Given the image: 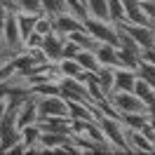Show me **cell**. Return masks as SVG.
<instances>
[{
  "instance_id": "obj_1",
  "label": "cell",
  "mask_w": 155,
  "mask_h": 155,
  "mask_svg": "<svg viewBox=\"0 0 155 155\" xmlns=\"http://www.w3.org/2000/svg\"><path fill=\"white\" fill-rule=\"evenodd\" d=\"M99 125H101V132H104V136H106L108 146L113 148V153H132L129 139H127V127L122 125L120 117L99 115Z\"/></svg>"
},
{
  "instance_id": "obj_2",
  "label": "cell",
  "mask_w": 155,
  "mask_h": 155,
  "mask_svg": "<svg viewBox=\"0 0 155 155\" xmlns=\"http://www.w3.org/2000/svg\"><path fill=\"white\" fill-rule=\"evenodd\" d=\"M108 101H110V106L117 110V115L148 110V108H146V104L136 97L134 92H125V89H113V92L108 94Z\"/></svg>"
},
{
  "instance_id": "obj_3",
  "label": "cell",
  "mask_w": 155,
  "mask_h": 155,
  "mask_svg": "<svg viewBox=\"0 0 155 155\" xmlns=\"http://www.w3.org/2000/svg\"><path fill=\"white\" fill-rule=\"evenodd\" d=\"M85 31H87L97 42H108V45H115L117 47V26L113 21L85 17Z\"/></svg>"
},
{
  "instance_id": "obj_4",
  "label": "cell",
  "mask_w": 155,
  "mask_h": 155,
  "mask_svg": "<svg viewBox=\"0 0 155 155\" xmlns=\"http://www.w3.org/2000/svg\"><path fill=\"white\" fill-rule=\"evenodd\" d=\"M120 28L125 31L141 49H155V26L153 24L141 26V24H129V21H125V24H120Z\"/></svg>"
},
{
  "instance_id": "obj_5",
  "label": "cell",
  "mask_w": 155,
  "mask_h": 155,
  "mask_svg": "<svg viewBox=\"0 0 155 155\" xmlns=\"http://www.w3.org/2000/svg\"><path fill=\"white\" fill-rule=\"evenodd\" d=\"M38 115L40 117H68V101L61 94H52V97H38Z\"/></svg>"
},
{
  "instance_id": "obj_6",
  "label": "cell",
  "mask_w": 155,
  "mask_h": 155,
  "mask_svg": "<svg viewBox=\"0 0 155 155\" xmlns=\"http://www.w3.org/2000/svg\"><path fill=\"white\" fill-rule=\"evenodd\" d=\"M2 42L17 52L21 49V33H19V24H17V12L14 10H7L5 17H2Z\"/></svg>"
},
{
  "instance_id": "obj_7",
  "label": "cell",
  "mask_w": 155,
  "mask_h": 155,
  "mask_svg": "<svg viewBox=\"0 0 155 155\" xmlns=\"http://www.w3.org/2000/svg\"><path fill=\"white\" fill-rule=\"evenodd\" d=\"M64 40H66V35H61L57 31L42 35L40 49H42V54H45L47 61H59V59H61V54H64Z\"/></svg>"
},
{
  "instance_id": "obj_8",
  "label": "cell",
  "mask_w": 155,
  "mask_h": 155,
  "mask_svg": "<svg viewBox=\"0 0 155 155\" xmlns=\"http://www.w3.org/2000/svg\"><path fill=\"white\" fill-rule=\"evenodd\" d=\"M54 28L57 33L61 35H71V33H75V31H82L85 28V21L75 17V14H71V12L61 10L59 14H54Z\"/></svg>"
},
{
  "instance_id": "obj_9",
  "label": "cell",
  "mask_w": 155,
  "mask_h": 155,
  "mask_svg": "<svg viewBox=\"0 0 155 155\" xmlns=\"http://www.w3.org/2000/svg\"><path fill=\"white\" fill-rule=\"evenodd\" d=\"M38 120H40L38 104H35V97L31 94L24 104L17 106V129H21V127H26V125H33V122H38Z\"/></svg>"
},
{
  "instance_id": "obj_10",
  "label": "cell",
  "mask_w": 155,
  "mask_h": 155,
  "mask_svg": "<svg viewBox=\"0 0 155 155\" xmlns=\"http://www.w3.org/2000/svg\"><path fill=\"white\" fill-rule=\"evenodd\" d=\"M134 82H136V71L134 68H125V66H115L113 68V89L132 92Z\"/></svg>"
},
{
  "instance_id": "obj_11",
  "label": "cell",
  "mask_w": 155,
  "mask_h": 155,
  "mask_svg": "<svg viewBox=\"0 0 155 155\" xmlns=\"http://www.w3.org/2000/svg\"><path fill=\"white\" fill-rule=\"evenodd\" d=\"M94 54H97V59H99V66H108V68L120 66V61H117V47H115V45L99 42L97 47H94Z\"/></svg>"
},
{
  "instance_id": "obj_12",
  "label": "cell",
  "mask_w": 155,
  "mask_h": 155,
  "mask_svg": "<svg viewBox=\"0 0 155 155\" xmlns=\"http://www.w3.org/2000/svg\"><path fill=\"white\" fill-rule=\"evenodd\" d=\"M127 139H129L132 153H155L153 141H150L143 132H139V129H127Z\"/></svg>"
},
{
  "instance_id": "obj_13",
  "label": "cell",
  "mask_w": 155,
  "mask_h": 155,
  "mask_svg": "<svg viewBox=\"0 0 155 155\" xmlns=\"http://www.w3.org/2000/svg\"><path fill=\"white\" fill-rule=\"evenodd\" d=\"M38 125L42 132H64V134H73V129H71V117H40Z\"/></svg>"
},
{
  "instance_id": "obj_14",
  "label": "cell",
  "mask_w": 155,
  "mask_h": 155,
  "mask_svg": "<svg viewBox=\"0 0 155 155\" xmlns=\"http://www.w3.org/2000/svg\"><path fill=\"white\" fill-rule=\"evenodd\" d=\"M54 66H57L61 78H80V73H82L80 64H78L73 57H61L59 61H54Z\"/></svg>"
},
{
  "instance_id": "obj_15",
  "label": "cell",
  "mask_w": 155,
  "mask_h": 155,
  "mask_svg": "<svg viewBox=\"0 0 155 155\" xmlns=\"http://www.w3.org/2000/svg\"><path fill=\"white\" fill-rule=\"evenodd\" d=\"M132 92L143 101L146 108H148V113H150V106H153V99H155V89L150 87L146 80H141V78L136 75V82H134V87H132Z\"/></svg>"
},
{
  "instance_id": "obj_16",
  "label": "cell",
  "mask_w": 155,
  "mask_h": 155,
  "mask_svg": "<svg viewBox=\"0 0 155 155\" xmlns=\"http://www.w3.org/2000/svg\"><path fill=\"white\" fill-rule=\"evenodd\" d=\"M73 59L80 64V68H82V71H94V73H97L99 68H101V66H99L97 54H94V49H80Z\"/></svg>"
},
{
  "instance_id": "obj_17",
  "label": "cell",
  "mask_w": 155,
  "mask_h": 155,
  "mask_svg": "<svg viewBox=\"0 0 155 155\" xmlns=\"http://www.w3.org/2000/svg\"><path fill=\"white\" fill-rule=\"evenodd\" d=\"M148 117H150V113L141 110V113H125V115H120V120L127 129H141L143 125H148Z\"/></svg>"
},
{
  "instance_id": "obj_18",
  "label": "cell",
  "mask_w": 155,
  "mask_h": 155,
  "mask_svg": "<svg viewBox=\"0 0 155 155\" xmlns=\"http://www.w3.org/2000/svg\"><path fill=\"white\" fill-rule=\"evenodd\" d=\"M40 134H42V129H40L38 122H33V125H26V127H21L19 129V136H21V141L26 143V148L31 150V146H35L40 141Z\"/></svg>"
},
{
  "instance_id": "obj_19",
  "label": "cell",
  "mask_w": 155,
  "mask_h": 155,
  "mask_svg": "<svg viewBox=\"0 0 155 155\" xmlns=\"http://www.w3.org/2000/svg\"><path fill=\"white\" fill-rule=\"evenodd\" d=\"M108 19L113 21L115 26H120V24L127 21V10L120 0H108Z\"/></svg>"
},
{
  "instance_id": "obj_20",
  "label": "cell",
  "mask_w": 155,
  "mask_h": 155,
  "mask_svg": "<svg viewBox=\"0 0 155 155\" xmlns=\"http://www.w3.org/2000/svg\"><path fill=\"white\" fill-rule=\"evenodd\" d=\"M35 17L38 14H28V12H17V24H19V33H21V42L31 35L33 31V24H35Z\"/></svg>"
},
{
  "instance_id": "obj_21",
  "label": "cell",
  "mask_w": 155,
  "mask_h": 155,
  "mask_svg": "<svg viewBox=\"0 0 155 155\" xmlns=\"http://www.w3.org/2000/svg\"><path fill=\"white\" fill-rule=\"evenodd\" d=\"M66 38H68V40H73V42H75L80 49H94V47L99 45V42L92 38V35H89L85 28H82V31H75V33H71V35H66Z\"/></svg>"
},
{
  "instance_id": "obj_22",
  "label": "cell",
  "mask_w": 155,
  "mask_h": 155,
  "mask_svg": "<svg viewBox=\"0 0 155 155\" xmlns=\"http://www.w3.org/2000/svg\"><path fill=\"white\" fill-rule=\"evenodd\" d=\"M33 31L40 33V35H47V33H52V31H57V28H54V17H49V14H45V12H40L38 17H35Z\"/></svg>"
},
{
  "instance_id": "obj_23",
  "label": "cell",
  "mask_w": 155,
  "mask_h": 155,
  "mask_svg": "<svg viewBox=\"0 0 155 155\" xmlns=\"http://www.w3.org/2000/svg\"><path fill=\"white\" fill-rule=\"evenodd\" d=\"M136 75L141 78V80H146V82L155 89V64H150V61H141V64L136 66Z\"/></svg>"
},
{
  "instance_id": "obj_24",
  "label": "cell",
  "mask_w": 155,
  "mask_h": 155,
  "mask_svg": "<svg viewBox=\"0 0 155 155\" xmlns=\"http://www.w3.org/2000/svg\"><path fill=\"white\" fill-rule=\"evenodd\" d=\"M17 12H28V14H40L42 12V5L40 0H12Z\"/></svg>"
},
{
  "instance_id": "obj_25",
  "label": "cell",
  "mask_w": 155,
  "mask_h": 155,
  "mask_svg": "<svg viewBox=\"0 0 155 155\" xmlns=\"http://www.w3.org/2000/svg\"><path fill=\"white\" fill-rule=\"evenodd\" d=\"M17 75L14 73V68H12V64L7 61V59H0V85H7V82H12V78Z\"/></svg>"
},
{
  "instance_id": "obj_26",
  "label": "cell",
  "mask_w": 155,
  "mask_h": 155,
  "mask_svg": "<svg viewBox=\"0 0 155 155\" xmlns=\"http://www.w3.org/2000/svg\"><path fill=\"white\" fill-rule=\"evenodd\" d=\"M40 5H42V12L49 14V17H54L59 12L64 10V2L61 0H40Z\"/></svg>"
},
{
  "instance_id": "obj_27",
  "label": "cell",
  "mask_w": 155,
  "mask_h": 155,
  "mask_svg": "<svg viewBox=\"0 0 155 155\" xmlns=\"http://www.w3.org/2000/svg\"><path fill=\"white\" fill-rule=\"evenodd\" d=\"M78 52H80V47H78L75 42H73V40H64V54H61V57H75Z\"/></svg>"
},
{
  "instance_id": "obj_28",
  "label": "cell",
  "mask_w": 155,
  "mask_h": 155,
  "mask_svg": "<svg viewBox=\"0 0 155 155\" xmlns=\"http://www.w3.org/2000/svg\"><path fill=\"white\" fill-rule=\"evenodd\" d=\"M5 108H7V97H5V99H0V117L5 115Z\"/></svg>"
},
{
  "instance_id": "obj_29",
  "label": "cell",
  "mask_w": 155,
  "mask_h": 155,
  "mask_svg": "<svg viewBox=\"0 0 155 155\" xmlns=\"http://www.w3.org/2000/svg\"><path fill=\"white\" fill-rule=\"evenodd\" d=\"M0 38H2V19H0Z\"/></svg>"
},
{
  "instance_id": "obj_30",
  "label": "cell",
  "mask_w": 155,
  "mask_h": 155,
  "mask_svg": "<svg viewBox=\"0 0 155 155\" xmlns=\"http://www.w3.org/2000/svg\"><path fill=\"white\" fill-rule=\"evenodd\" d=\"M153 148H155V136H153Z\"/></svg>"
}]
</instances>
